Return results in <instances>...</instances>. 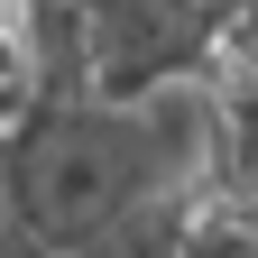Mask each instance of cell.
<instances>
[{
	"label": "cell",
	"instance_id": "6da1fadb",
	"mask_svg": "<svg viewBox=\"0 0 258 258\" xmlns=\"http://www.w3.org/2000/svg\"><path fill=\"white\" fill-rule=\"evenodd\" d=\"M0 175L19 194V221L55 258H74L139 194L203 175V83H166L148 102H28L0 129Z\"/></svg>",
	"mask_w": 258,
	"mask_h": 258
},
{
	"label": "cell",
	"instance_id": "7a4b0ae2",
	"mask_svg": "<svg viewBox=\"0 0 258 258\" xmlns=\"http://www.w3.org/2000/svg\"><path fill=\"white\" fill-rule=\"evenodd\" d=\"M203 184L258 212V74L240 64L203 74Z\"/></svg>",
	"mask_w": 258,
	"mask_h": 258
}]
</instances>
